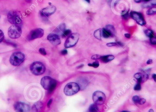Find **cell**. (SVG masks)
<instances>
[{"instance_id": "6da1fadb", "label": "cell", "mask_w": 156, "mask_h": 112, "mask_svg": "<svg viewBox=\"0 0 156 112\" xmlns=\"http://www.w3.org/2000/svg\"><path fill=\"white\" fill-rule=\"evenodd\" d=\"M41 84L43 89L49 91V94H51L55 89L57 86V82L49 76H45L42 78Z\"/></svg>"}, {"instance_id": "7a4b0ae2", "label": "cell", "mask_w": 156, "mask_h": 112, "mask_svg": "<svg viewBox=\"0 0 156 112\" xmlns=\"http://www.w3.org/2000/svg\"><path fill=\"white\" fill-rule=\"evenodd\" d=\"M7 20L13 25H18L22 23V19L17 11L13 10L7 15Z\"/></svg>"}, {"instance_id": "3957f363", "label": "cell", "mask_w": 156, "mask_h": 112, "mask_svg": "<svg viewBox=\"0 0 156 112\" xmlns=\"http://www.w3.org/2000/svg\"><path fill=\"white\" fill-rule=\"evenodd\" d=\"M30 69L32 74L36 76L43 74L46 70L44 65L40 61H35L31 65Z\"/></svg>"}, {"instance_id": "277c9868", "label": "cell", "mask_w": 156, "mask_h": 112, "mask_svg": "<svg viewBox=\"0 0 156 112\" xmlns=\"http://www.w3.org/2000/svg\"><path fill=\"white\" fill-rule=\"evenodd\" d=\"M80 90V87L77 83L71 82L68 83L65 87L64 93L67 96H72L77 94Z\"/></svg>"}, {"instance_id": "5b68a950", "label": "cell", "mask_w": 156, "mask_h": 112, "mask_svg": "<svg viewBox=\"0 0 156 112\" xmlns=\"http://www.w3.org/2000/svg\"><path fill=\"white\" fill-rule=\"evenodd\" d=\"M25 58V55L23 53L16 52L12 54L10 58V63L11 65L18 66L20 65Z\"/></svg>"}, {"instance_id": "8992f818", "label": "cell", "mask_w": 156, "mask_h": 112, "mask_svg": "<svg viewBox=\"0 0 156 112\" xmlns=\"http://www.w3.org/2000/svg\"><path fill=\"white\" fill-rule=\"evenodd\" d=\"M22 34L21 27L18 25H13L9 27L8 35L10 38L16 39L20 38Z\"/></svg>"}, {"instance_id": "52a82bcc", "label": "cell", "mask_w": 156, "mask_h": 112, "mask_svg": "<svg viewBox=\"0 0 156 112\" xmlns=\"http://www.w3.org/2000/svg\"><path fill=\"white\" fill-rule=\"evenodd\" d=\"M79 38V34L78 33H73L68 37L65 43L66 48L73 47L77 44Z\"/></svg>"}, {"instance_id": "ba28073f", "label": "cell", "mask_w": 156, "mask_h": 112, "mask_svg": "<svg viewBox=\"0 0 156 112\" xmlns=\"http://www.w3.org/2000/svg\"><path fill=\"white\" fill-rule=\"evenodd\" d=\"M92 98L94 103L96 105H102L106 101V97L103 92L97 91L94 92L92 96Z\"/></svg>"}, {"instance_id": "9c48e42d", "label": "cell", "mask_w": 156, "mask_h": 112, "mask_svg": "<svg viewBox=\"0 0 156 112\" xmlns=\"http://www.w3.org/2000/svg\"><path fill=\"white\" fill-rule=\"evenodd\" d=\"M44 33V30L40 28L33 29L27 36V39L29 41H31L37 38H41L43 36Z\"/></svg>"}, {"instance_id": "30bf717a", "label": "cell", "mask_w": 156, "mask_h": 112, "mask_svg": "<svg viewBox=\"0 0 156 112\" xmlns=\"http://www.w3.org/2000/svg\"><path fill=\"white\" fill-rule=\"evenodd\" d=\"M130 16L131 18H132L139 25L141 26H145L146 25V22L142 13L132 11L130 13Z\"/></svg>"}, {"instance_id": "8fae6325", "label": "cell", "mask_w": 156, "mask_h": 112, "mask_svg": "<svg viewBox=\"0 0 156 112\" xmlns=\"http://www.w3.org/2000/svg\"><path fill=\"white\" fill-rule=\"evenodd\" d=\"M57 10V8L54 5H50L42 9L40 11V14L42 17H48L54 14Z\"/></svg>"}, {"instance_id": "7c38bea8", "label": "cell", "mask_w": 156, "mask_h": 112, "mask_svg": "<svg viewBox=\"0 0 156 112\" xmlns=\"http://www.w3.org/2000/svg\"><path fill=\"white\" fill-rule=\"evenodd\" d=\"M14 109L16 112H29L30 106L26 103L18 102L14 104Z\"/></svg>"}, {"instance_id": "4fadbf2b", "label": "cell", "mask_w": 156, "mask_h": 112, "mask_svg": "<svg viewBox=\"0 0 156 112\" xmlns=\"http://www.w3.org/2000/svg\"><path fill=\"white\" fill-rule=\"evenodd\" d=\"M49 42L54 46H57L61 43L60 38L58 35L55 33H50L47 36Z\"/></svg>"}, {"instance_id": "5bb4252c", "label": "cell", "mask_w": 156, "mask_h": 112, "mask_svg": "<svg viewBox=\"0 0 156 112\" xmlns=\"http://www.w3.org/2000/svg\"><path fill=\"white\" fill-rule=\"evenodd\" d=\"M43 107V104L40 102L34 103L32 108V112H39Z\"/></svg>"}, {"instance_id": "9a60e30c", "label": "cell", "mask_w": 156, "mask_h": 112, "mask_svg": "<svg viewBox=\"0 0 156 112\" xmlns=\"http://www.w3.org/2000/svg\"><path fill=\"white\" fill-rule=\"evenodd\" d=\"M115 58V57L112 55H108L106 56H101L100 59H101V61H102L104 63H107L109 61L113 60Z\"/></svg>"}, {"instance_id": "2e32d148", "label": "cell", "mask_w": 156, "mask_h": 112, "mask_svg": "<svg viewBox=\"0 0 156 112\" xmlns=\"http://www.w3.org/2000/svg\"><path fill=\"white\" fill-rule=\"evenodd\" d=\"M114 35L111 33L106 30L105 28L102 29V36L105 38H108L109 37H112Z\"/></svg>"}, {"instance_id": "e0dca14e", "label": "cell", "mask_w": 156, "mask_h": 112, "mask_svg": "<svg viewBox=\"0 0 156 112\" xmlns=\"http://www.w3.org/2000/svg\"><path fill=\"white\" fill-rule=\"evenodd\" d=\"M66 28V25L65 24L62 23L60 24V25L56 29L55 32L57 33H63V32L65 30Z\"/></svg>"}, {"instance_id": "ac0fdd59", "label": "cell", "mask_w": 156, "mask_h": 112, "mask_svg": "<svg viewBox=\"0 0 156 112\" xmlns=\"http://www.w3.org/2000/svg\"><path fill=\"white\" fill-rule=\"evenodd\" d=\"M94 36L95 38L99 40H101V36H102V29H97L95 31L94 33Z\"/></svg>"}, {"instance_id": "d6986e66", "label": "cell", "mask_w": 156, "mask_h": 112, "mask_svg": "<svg viewBox=\"0 0 156 112\" xmlns=\"http://www.w3.org/2000/svg\"><path fill=\"white\" fill-rule=\"evenodd\" d=\"M105 28L108 31H109V32L111 33L112 34L115 35V28L112 25H107L106 26V27H105Z\"/></svg>"}, {"instance_id": "ffe728a7", "label": "cell", "mask_w": 156, "mask_h": 112, "mask_svg": "<svg viewBox=\"0 0 156 112\" xmlns=\"http://www.w3.org/2000/svg\"><path fill=\"white\" fill-rule=\"evenodd\" d=\"M98 111L99 110L98 108L97 107V105L94 103L90 105L89 108L88 112H98Z\"/></svg>"}, {"instance_id": "44dd1931", "label": "cell", "mask_w": 156, "mask_h": 112, "mask_svg": "<svg viewBox=\"0 0 156 112\" xmlns=\"http://www.w3.org/2000/svg\"><path fill=\"white\" fill-rule=\"evenodd\" d=\"M145 34L147 36L149 37L150 38H152L153 36H154V33H153V30H152L151 29H147L146 30L145 32Z\"/></svg>"}, {"instance_id": "7402d4cb", "label": "cell", "mask_w": 156, "mask_h": 112, "mask_svg": "<svg viewBox=\"0 0 156 112\" xmlns=\"http://www.w3.org/2000/svg\"><path fill=\"white\" fill-rule=\"evenodd\" d=\"M147 15H153L156 14V7H153L147 10Z\"/></svg>"}, {"instance_id": "603a6c76", "label": "cell", "mask_w": 156, "mask_h": 112, "mask_svg": "<svg viewBox=\"0 0 156 112\" xmlns=\"http://www.w3.org/2000/svg\"><path fill=\"white\" fill-rule=\"evenodd\" d=\"M71 34V30L70 29H68V30H65L63 33L62 34L61 36L63 38H65L66 37H68L70 34Z\"/></svg>"}, {"instance_id": "cb8c5ba5", "label": "cell", "mask_w": 156, "mask_h": 112, "mask_svg": "<svg viewBox=\"0 0 156 112\" xmlns=\"http://www.w3.org/2000/svg\"><path fill=\"white\" fill-rule=\"evenodd\" d=\"M142 89V86H141V83H139V82H137L136 84L135 85L134 87V90L136 91H139L141 90Z\"/></svg>"}, {"instance_id": "d4e9b609", "label": "cell", "mask_w": 156, "mask_h": 112, "mask_svg": "<svg viewBox=\"0 0 156 112\" xmlns=\"http://www.w3.org/2000/svg\"><path fill=\"white\" fill-rule=\"evenodd\" d=\"M99 63L98 61H96L94 62L93 63H89L88 64V66H90V67H93L94 68H97L99 66Z\"/></svg>"}, {"instance_id": "484cf974", "label": "cell", "mask_w": 156, "mask_h": 112, "mask_svg": "<svg viewBox=\"0 0 156 112\" xmlns=\"http://www.w3.org/2000/svg\"><path fill=\"white\" fill-rule=\"evenodd\" d=\"M122 16L125 20H127L129 18V14L128 11H126L124 13H122Z\"/></svg>"}, {"instance_id": "4316f807", "label": "cell", "mask_w": 156, "mask_h": 112, "mask_svg": "<svg viewBox=\"0 0 156 112\" xmlns=\"http://www.w3.org/2000/svg\"><path fill=\"white\" fill-rule=\"evenodd\" d=\"M140 98V97L139 96L137 95H135L132 98V100L134 103L136 104V103H138V101Z\"/></svg>"}, {"instance_id": "83f0119b", "label": "cell", "mask_w": 156, "mask_h": 112, "mask_svg": "<svg viewBox=\"0 0 156 112\" xmlns=\"http://www.w3.org/2000/svg\"><path fill=\"white\" fill-rule=\"evenodd\" d=\"M150 42L152 45H156V37L153 36L151 38H150Z\"/></svg>"}, {"instance_id": "f1b7e54d", "label": "cell", "mask_w": 156, "mask_h": 112, "mask_svg": "<svg viewBox=\"0 0 156 112\" xmlns=\"http://www.w3.org/2000/svg\"><path fill=\"white\" fill-rule=\"evenodd\" d=\"M146 102V100L144 98H140L138 101V103L140 105H143Z\"/></svg>"}, {"instance_id": "f546056e", "label": "cell", "mask_w": 156, "mask_h": 112, "mask_svg": "<svg viewBox=\"0 0 156 112\" xmlns=\"http://www.w3.org/2000/svg\"><path fill=\"white\" fill-rule=\"evenodd\" d=\"M39 52L42 55H43V56H45L47 54V53L45 51V49L43 48H40L39 49Z\"/></svg>"}, {"instance_id": "4dcf8cb0", "label": "cell", "mask_w": 156, "mask_h": 112, "mask_svg": "<svg viewBox=\"0 0 156 112\" xmlns=\"http://www.w3.org/2000/svg\"><path fill=\"white\" fill-rule=\"evenodd\" d=\"M4 34L2 31L0 30V43L2 42L4 40Z\"/></svg>"}, {"instance_id": "1f68e13d", "label": "cell", "mask_w": 156, "mask_h": 112, "mask_svg": "<svg viewBox=\"0 0 156 112\" xmlns=\"http://www.w3.org/2000/svg\"><path fill=\"white\" fill-rule=\"evenodd\" d=\"M117 42H109L108 43L106 44V46L109 47H114V46H117Z\"/></svg>"}, {"instance_id": "d6a6232c", "label": "cell", "mask_w": 156, "mask_h": 112, "mask_svg": "<svg viewBox=\"0 0 156 112\" xmlns=\"http://www.w3.org/2000/svg\"><path fill=\"white\" fill-rule=\"evenodd\" d=\"M101 56L99 55H94L93 56H92L91 57V59L93 60H97L98 59H100L101 58Z\"/></svg>"}, {"instance_id": "836d02e7", "label": "cell", "mask_w": 156, "mask_h": 112, "mask_svg": "<svg viewBox=\"0 0 156 112\" xmlns=\"http://www.w3.org/2000/svg\"><path fill=\"white\" fill-rule=\"evenodd\" d=\"M52 102H53V99L51 98L49 100L48 103V104H47V107H48V108H50V106L51 105V104H52Z\"/></svg>"}, {"instance_id": "e575fe53", "label": "cell", "mask_w": 156, "mask_h": 112, "mask_svg": "<svg viewBox=\"0 0 156 112\" xmlns=\"http://www.w3.org/2000/svg\"><path fill=\"white\" fill-rule=\"evenodd\" d=\"M68 53V51L67 50H63L62 51H61V54L62 55H66Z\"/></svg>"}, {"instance_id": "d590c367", "label": "cell", "mask_w": 156, "mask_h": 112, "mask_svg": "<svg viewBox=\"0 0 156 112\" xmlns=\"http://www.w3.org/2000/svg\"><path fill=\"white\" fill-rule=\"evenodd\" d=\"M153 60L151 59H149L147 61V65H150L153 63Z\"/></svg>"}, {"instance_id": "8d00e7d4", "label": "cell", "mask_w": 156, "mask_h": 112, "mask_svg": "<svg viewBox=\"0 0 156 112\" xmlns=\"http://www.w3.org/2000/svg\"><path fill=\"white\" fill-rule=\"evenodd\" d=\"M125 36L126 37V38H130L131 35L129 33H126V34H125Z\"/></svg>"}, {"instance_id": "74e56055", "label": "cell", "mask_w": 156, "mask_h": 112, "mask_svg": "<svg viewBox=\"0 0 156 112\" xmlns=\"http://www.w3.org/2000/svg\"><path fill=\"white\" fill-rule=\"evenodd\" d=\"M152 78H153V79L154 80V81L156 83V74H155V73L153 74L152 75Z\"/></svg>"}, {"instance_id": "f35d334b", "label": "cell", "mask_w": 156, "mask_h": 112, "mask_svg": "<svg viewBox=\"0 0 156 112\" xmlns=\"http://www.w3.org/2000/svg\"><path fill=\"white\" fill-rule=\"evenodd\" d=\"M117 45L118 46H120V47H123V44L122 43V42H117Z\"/></svg>"}, {"instance_id": "ab89813d", "label": "cell", "mask_w": 156, "mask_h": 112, "mask_svg": "<svg viewBox=\"0 0 156 112\" xmlns=\"http://www.w3.org/2000/svg\"><path fill=\"white\" fill-rule=\"evenodd\" d=\"M134 1L136 3H140L141 2H143V0H134Z\"/></svg>"}, {"instance_id": "60d3db41", "label": "cell", "mask_w": 156, "mask_h": 112, "mask_svg": "<svg viewBox=\"0 0 156 112\" xmlns=\"http://www.w3.org/2000/svg\"><path fill=\"white\" fill-rule=\"evenodd\" d=\"M151 5H156V2H153V3H151Z\"/></svg>"}, {"instance_id": "b9f144b4", "label": "cell", "mask_w": 156, "mask_h": 112, "mask_svg": "<svg viewBox=\"0 0 156 112\" xmlns=\"http://www.w3.org/2000/svg\"><path fill=\"white\" fill-rule=\"evenodd\" d=\"M152 1V0H143V2H150V1Z\"/></svg>"}, {"instance_id": "7bdbcfd3", "label": "cell", "mask_w": 156, "mask_h": 112, "mask_svg": "<svg viewBox=\"0 0 156 112\" xmlns=\"http://www.w3.org/2000/svg\"><path fill=\"white\" fill-rule=\"evenodd\" d=\"M149 112H154V111L153 109H150L149 110Z\"/></svg>"}, {"instance_id": "ee69618b", "label": "cell", "mask_w": 156, "mask_h": 112, "mask_svg": "<svg viewBox=\"0 0 156 112\" xmlns=\"http://www.w3.org/2000/svg\"><path fill=\"white\" fill-rule=\"evenodd\" d=\"M84 1H86L88 3H90V0H84Z\"/></svg>"}, {"instance_id": "f6af8a7d", "label": "cell", "mask_w": 156, "mask_h": 112, "mask_svg": "<svg viewBox=\"0 0 156 112\" xmlns=\"http://www.w3.org/2000/svg\"><path fill=\"white\" fill-rule=\"evenodd\" d=\"M26 1L28 2H31V0H26Z\"/></svg>"}, {"instance_id": "bcb514c9", "label": "cell", "mask_w": 156, "mask_h": 112, "mask_svg": "<svg viewBox=\"0 0 156 112\" xmlns=\"http://www.w3.org/2000/svg\"><path fill=\"white\" fill-rule=\"evenodd\" d=\"M122 112H131L130 111H123Z\"/></svg>"}, {"instance_id": "7dc6e473", "label": "cell", "mask_w": 156, "mask_h": 112, "mask_svg": "<svg viewBox=\"0 0 156 112\" xmlns=\"http://www.w3.org/2000/svg\"><path fill=\"white\" fill-rule=\"evenodd\" d=\"M83 66V65H80V66H79V67H77L78 69H79V67H82Z\"/></svg>"}]
</instances>
